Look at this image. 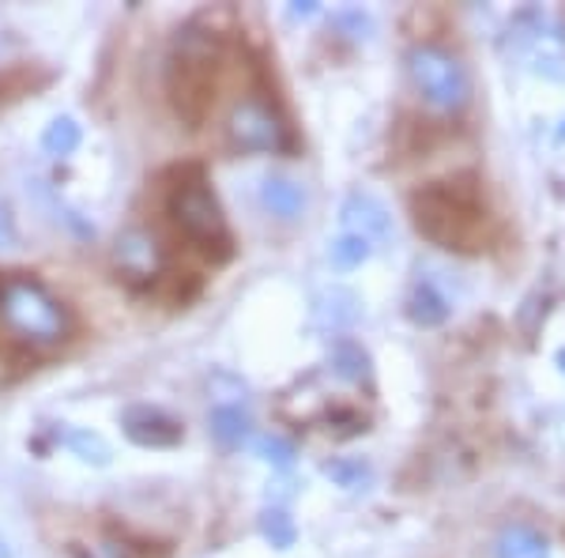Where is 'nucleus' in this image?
Wrapping results in <instances>:
<instances>
[{"label":"nucleus","instance_id":"f257e3e1","mask_svg":"<svg viewBox=\"0 0 565 558\" xmlns=\"http://www.w3.org/2000/svg\"><path fill=\"white\" fill-rule=\"evenodd\" d=\"M412 223L415 231L434 242L437 250L479 257L490 253L505 238L501 215L490 204L482 178L476 170H460L449 178L426 181L412 193Z\"/></svg>","mask_w":565,"mask_h":558},{"label":"nucleus","instance_id":"f03ea898","mask_svg":"<svg viewBox=\"0 0 565 558\" xmlns=\"http://www.w3.org/2000/svg\"><path fill=\"white\" fill-rule=\"evenodd\" d=\"M218 72H223V42L215 31L185 27L174 39V50L167 57V95L170 106L189 129L204 125V117L215 106Z\"/></svg>","mask_w":565,"mask_h":558},{"label":"nucleus","instance_id":"7ed1b4c3","mask_svg":"<svg viewBox=\"0 0 565 558\" xmlns=\"http://www.w3.org/2000/svg\"><path fill=\"white\" fill-rule=\"evenodd\" d=\"M0 328L20 344L53 347L72 333V314L45 283L12 276L0 283Z\"/></svg>","mask_w":565,"mask_h":558},{"label":"nucleus","instance_id":"20e7f679","mask_svg":"<svg viewBox=\"0 0 565 558\" xmlns=\"http://www.w3.org/2000/svg\"><path fill=\"white\" fill-rule=\"evenodd\" d=\"M170 219L178 223V231L196 242L200 253H207L212 261H226L234 253V238L226 227V215L218 208L212 186L204 181L200 170H189L185 178L170 189Z\"/></svg>","mask_w":565,"mask_h":558},{"label":"nucleus","instance_id":"39448f33","mask_svg":"<svg viewBox=\"0 0 565 558\" xmlns=\"http://www.w3.org/2000/svg\"><path fill=\"white\" fill-rule=\"evenodd\" d=\"M226 136L238 151H287L290 129L287 122L264 103L260 95H245L234 103L231 117H226Z\"/></svg>","mask_w":565,"mask_h":558},{"label":"nucleus","instance_id":"423d86ee","mask_svg":"<svg viewBox=\"0 0 565 558\" xmlns=\"http://www.w3.org/2000/svg\"><path fill=\"white\" fill-rule=\"evenodd\" d=\"M114 261L129 280L148 283V280H154L162 272V245H159V238H154V234L140 231V227H129V231L117 234Z\"/></svg>","mask_w":565,"mask_h":558},{"label":"nucleus","instance_id":"0eeeda50","mask_svg":"<svg viewBox=\"0 0 565 558\" xmlns=\"http://www.w3.org/2000/svg\"><path fill=\"white\" fill-rule=\"evenodd\" d=\"M121 427H125V438L143 450H170V445L181 442V423L174 415H167L162 408H151V404H132L125 408L121 415Z\"/></svg>","mask_w":565,"mask_h":558},{"label":"nucleus","instance_id":"6e6552de","mask_svg":"<svg viewBox=\"0 0 565 558\" xmlns=\"http://www.w3.org/2000/svg\"><path fill=\"white\" fill-rule=\"evenodd\" d=\"M79 140H84V133H79L76 117H53L42 133V148L50 155H72L79 148Z\"/></svg>","mask_w":565,"mask_h":558},{"label":"nucleus","instance_id":"1a4fd4ad","mask_svg":"<svg viewBox=\"0 0 565 558\" xmlns=\"http://www.w3.org/2000/svg\"><path fill=\"white\" fill-rule=\"evenodd\" d=\"M65 445L79 456V461H87V464H98V468L109 464V445L98 434H90V430H68Z\"/></svg>","mask_w":565,"mask_h":558},{"label":"nucleus","instance_id":"9d476101","mask_svg":"<svg viewBox=\"0 0 565 558\" xmlns=\"http://www.w3.org/2000/svg\"><path fill=\"white\" fill-rule=\"evenodd\" d=\"M264 200H268V208L279 215H295L298 208H302V193H298V186H290V181H268Z\"/></svg>","mask_w":565,"mask_h":558},{"label":"nucleus","instance_id":"9b49d317","mask_svg":"<svg viewBox=\"0 0 565 558\" xmlns=\"http://www.w3.org/2000/svg\"><path fill=\"white\" fill-rule=\"evenodd\" d=\"M215 434H218V442L234 445L245 434V423L238 415H231V411H218V415H215Z\"/></svg>","mask_w":565,"mask_h":558},{"label":"nucleus","instance_id":"f8f14e48","mask_svg":"<svg viewBox=\"0 0 565 558\" xmlns=\"http://www.w3.org/2000/svg\"><path fill=\"white\" fill-rule=\"evenodd\" d=\"M15 245V223H12V212L0 204V250H12Z\"/></svg>","mask_w":565,"mask_h":558},{"label":"nucleus","instance_id":"ddd939ff","mask_svg":"<svg viewBox=\"0 0 565 558\" xmlns=\"http://www.w3.org/2000/svg\"><path fill=\"white\" fill-rule=\"evenodd\" d=\"M0 558H12V547H8L4 539H0Z\"/></svg>","mask_w":565,"mask_h":558}]
</instances>
